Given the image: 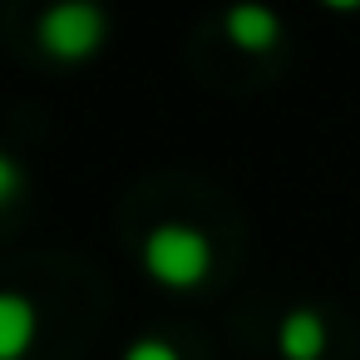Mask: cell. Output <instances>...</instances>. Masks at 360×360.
Segmentation results:
<instances>
[{
  "instance_id": "1",
  "label": "cell",
  "mask_w": 360,
  "mask_h": 360,
  "mask_svg": "<svg viewBox=\"0 0 360 360\" xmlns=\"http://www.w3.org/2000/svg\"><path fill=\"white\" fill-rule=\"evenodd\" d=\"M143 266H148L153 281H163V286H173V291H188V286H198V281L207 276L212 247H207V237H202L198 227H188V222H163V227H153L148 242H143Z\"/></svg>"
},
{
  "instance_id": "2",
  "label": "cell",
  "mask_w": 360,
  "mask_h": 360,
  "mask_svg": "<svg viewBox=\"0 0 360 360\" xmlns=\"http://www.w3.org/2000/svg\"><path fill=\"white\" fill-rule=\"evenodd\" d=\"M40 45L55 60H84L104 45V11L89 0H60L40 20Z\"/></svg>"
},
{
  "instance_id": "3",
  "label": "cell",
  "mask_w": 360,
  "mask_h": 360,
  "mask_svg": "<svg viewBox=\"0 0 360 360\" xmlns=\"http://www.w3.org/2000/svg\"><path fill=\"white\" fill-rule=\"evenodd\" d=\"M222 35H227L242 55H266V50L281 40V20H276V11H271V6L242 0V6H232V11H227Z\"/></svg>"
},
{
  "instance_id": "4",
  "label": "cell",
  "mask_w": 360,
  "mask_h": 360,
  "mask_svg": "<svg viewBox=\"0 0 360 360\" xmlns=\"http://www.w3.org/2000/svg\"><path fill=\"white\" fill-rule=\"evenodd\" d=\"M276 350H281V360H321V350H326L321 311H311V306L286 311L281 326H276Z\"/></svg>"
},
{
  "instance_id": "5",
  "label": "cell",
  "mask_w": 360,
  "mask_h": 360,
  "mask_svg": "<svg viewBox=\"0 0 360 360\" xmlns=\"http://www.w3.org/2000/svg\"><path fill=\"white\" fill-rule=\"evenodd\" d=\"M35 340V306L20 291H0V360H20Z\"/></svg>"
},
{
  "instance_id": "6",
  "label": "cell",
  "mask_w": 360,
  "mask_h": 360,
  "mask_svg": "<svg viewBox=\"0 0 360 360\" xmlns=\"http://www.w3.org/2000/svg\"><path fill=\"white\" fill-rule=\"evenodd\" d=\"M124 360H178V350H173L168 340L148 335V340H134V345L124 350Z\"/></svg>"
},
{
  "instance_id": "7",
  "label": "cell",
  "mask_w": 360,
  "mask_h": 360,
  "mask_svg": "<svg viewBox=\"0 0 360 360\" xmlns=\"http://www.w3.org/2000/svg\"><path fill=\"white\" fill-rule=\"evenodd\" d=\"M20 193V168L11 163V153H0V202H11Z\"/></svg>"
},
{
  "instance_id": "8",
  "label": "cell",
  "mask_w": 360,
  "mask_h": 360,
  "mask_svg": "<svg viewBox=\"0 0 360 360\" xmlns=\"http://www.w3.org/2000/svg\"><path fill=\"white\" fill-rule=\"evenodd\" d=\"M321 6H326V11H340V15H345V11H360V0H321Z\"/></svg>"
}]
</instances>
